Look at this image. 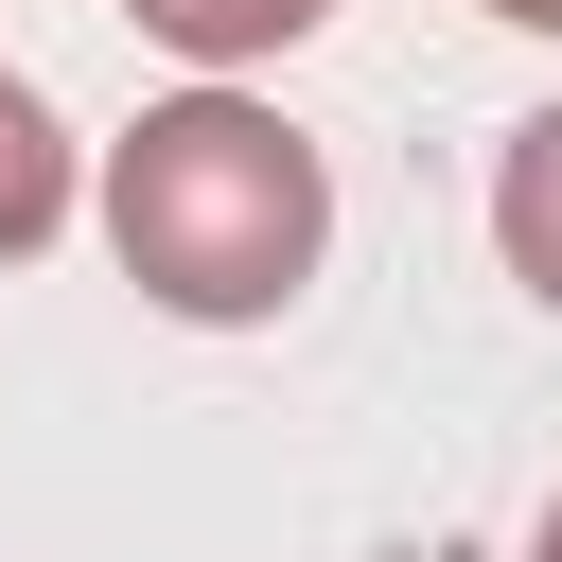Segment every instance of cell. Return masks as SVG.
I'll list each match as a JSON object with an SVG mask.
<instances>
[{
    "instance_id": "3",
    "label": "cell",
    "mask_w": 562,
    "mask_h": 562,
    "mask_svg": "<svg viewBox=\"0 0 562 562\" xmlns=\"http://www.w3.org/2000/svg\"><path fill=\"white\" fill-rule=\"evenodd\" d=\"M492 263L562 316V105H527V123L492 140Z\"/></svg>"
},
{
    "instance_id": "4",
    "label": "cell",
    "mask_w": 562,
    "mask_h": 562,
    "mask_svg": "<svg viewBox=\"0 0 562 562\" xmlns=\"http://www.w3.org/2000/svg\"><path fill=\"white\" fill-rule=\"evenodd\" d=\"M123 35H158L176 70H281L299 35H334V0H123Z\"/></svg>"
},
{
    "instance_id": "6",
    "label": "cell",
    "mask_w": 562,
    "mask_h": 562,
    "mask_svg": "<svg viewBox=\"0 0 562 562\" xmlns=\"http://www.w3.org/2000/svg\"><path fill=\"white\" fill-rule=\"evenodd\" d=\"M527 562H562V492H544V527H527Z\"/></svg>"
},
{
    "instance_id": "1",
    "label": "cell",
    "mask_w": 562,
    "mask_h": 562,
    "mask_svg": "<svg viewBox=\"0 0 562 562\" xmlns=\"http://www.w3.org/2000/svg\"><path fill=\"white\" fill-rule=\"evenodd\" d=\"M88 211H105V263H123L158 316H193V334H263V316H299L316 263H334V158H316L246 70L158 88V105L105 140Z\"/></svg>"
},
{
    "instance_id": "5",
    "label": "cell",
    "mask_w": 562,
    "mask_h": 562,
    "mask_svg": "<svg viewBox=\"0 0 562 562\" xmlns=\"http://www.w3.org/2000/svg\"><path fill=\"white\" fill-rule=\"evenodd\" d=\"M474 18H492V35H562V0H474Z\"/></svg>"
},
{
    "instance_id": "2",
    "label": "cell",
    "mask_w": 562,
    "mask_h": 562,
    "mask_svg": "<svg viewBox=\"0 0 562 562\" xmlns=\"http://www.w3.org/2000/svg\"><path fill=\"white\" fill-rule=\"evenodd\" d=\"M70 211H88V140L53 123V88H35V70H0V263H35Z\"/></svg>"
}]
</instances>
